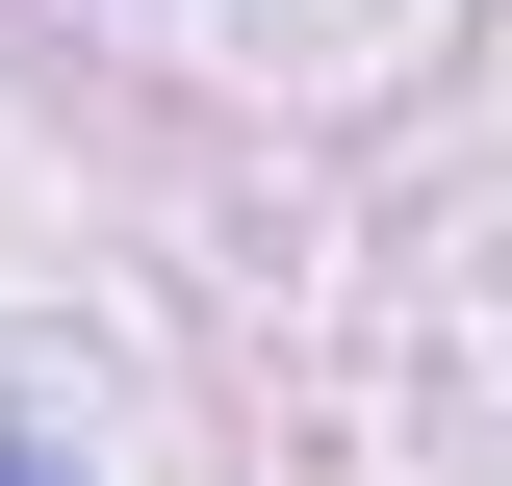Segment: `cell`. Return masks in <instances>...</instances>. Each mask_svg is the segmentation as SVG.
I'll use <instances>...</instances> for the list:
<instances>
[{
  "label": "cell",
  "mask_w": 512,
  "mask_h": 486,
  "mask_svg": "<svg viewBox=\"0 0 512 486\" xmlns=\"http://www.w3.org/2000/svg\"><path fill=\"white\" fill-rule=\"evenodd\" d=\"M0 486H52V461H26V410H0Z\"/></svg>",
  "instance_id": "1"
}]
</instances>
